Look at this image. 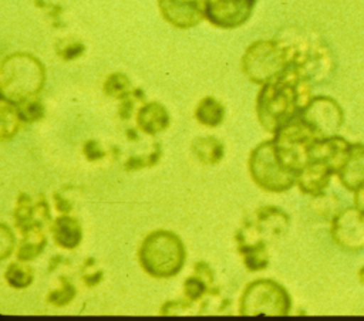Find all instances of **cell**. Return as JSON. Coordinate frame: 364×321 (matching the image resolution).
<instances>
[{"label":"cell","instance_id":"cell-1","mask_svg":"<svg viewBox=\"0 0 364 321\" xmlns=\"http://www.w3.org/2000/svg\"><path fill=\"white\" fill-rule=\"evenodd\" d=\"M313 84L293 65L260 85L256 98V115L264 131L274 135L282 126L300 115L311 101Z\"/></svg>","mask_w":364,"mask_h":321},{"label":"cell","instance_id":"cell-2","mask_svg":"<svg viewBox=\"0 0 364 321\" xmlns=\"http://www.w3.org/2000/svg\"><path fill=\"white\" fill-rule=\"evenodd\" d=\"M44 64L30 53H11L0 65L1 97L11 102L38 97L46 84Z\"/></svg>","mask_w":364,"mask_h":321},{"label":"cell","instance_id":"cell-3","mask_svg":"<svg viewBox=\"0 0 364 321\" xmlns=\"http://www.w3.org/2000/svg\"><path fill=\"white\" fill-rule=\"evenodd\" d=\"M290 47L291 65L311 84L326 82L334 72L336 61L324 40L309 31L287 30L280 36Z\"/></svg>","mask_w":364,"mask_h":321},{"label":"cell","instance_id":"cell-4","mask_svg":"<svg viewBox=\"0 0 364 321\" xmlns=\"http://www.w3.org/2000/svg\"><path fill=\"white\" fill-rule=\"evenodd\" d=\"M138 260L142 270L154 278H171L185 266L186 250L182 239L165 229L151 232L141 243Z\"/></svg>","mask_w":364,"mask_h":321},{"label":"cell","instance_id":"cell-5","mask_svg":"<svg viewBox=\"0 0 364 321\" xmlns=\"http://www.w3.org/2000/svg\"><path fill=\"white\" fill-rule=\"evenodd\" d=\"M291 65V53L287 41L276 38L253 41L243 53L240 67L249 81L257 85L273 80Z\"/></svg>","mask_w":364,"mask_h":321},{"label":"cell","instance_id":"cell-6","mask_svg":"<svg viewBox=\"0 0 364 321\" xmlns=\"http://www.w3.org/2000/svg\"><path fill=\"white\" fill-rule=\"evenodd\" d=\"M252 180L264 192L283 193L296 185V173L286 169L277 158L273 138L256 145L247 160Z\"/></svg>","mask_w":364,"mask_h":321},{"label":"cell","instance_id":"cell-7","mask_svg":"<svg viewBox=\"0 0 364 321\" xmlns=\"http://www.w3.org/2000/svg\"><path fill=\"white\" fill-rule=\"evenodd\" d=\"M291 297L289 291L272 278H259L249 283L239 300V314L243 317L289 315Z\"/></svg>","mask_w":364,"mask_h":321},{"label":"cell","instance_id":"cell-8","mask_svg":"<svg viewBox=\"0 0 364 321\" xmlns=\"http://www.w3.org/2000/svg\"><path fill=\"white\" fill-rule=\"evenodd\" d=\"M316 139H318L317 134L300 116H296L273 135L279 160L296 175L310 160L309 152Z\"/></svg>","mask_w":364,"mask_h":321},{"label":"cell","instance_id":"cell-9","mask_svg":"<svg viewBox=\"0 0 364 321\" xmlns=\"http://www.w3.org/2000/svg\"><path fill=\"white\" fill-rule=\"evenodd\" d=\"M299 116L317 134L318 138L337 135L344 121L340 104L327 95L313 97Z\"/></svg>","mask_w":364,"mask_h":321},{"label":"cell","instance_id":"cell-10","mask_svg":"<svg viewBox=\"0 0 364 321\" xmlns=\"http://www.w3.org/2000/svg\"><path fill=\"white\" fill-rule=\"evenodd\" d=\"M330 234L343 250H364V212L355 206L338 210L331 219Z\"/></svg>","mask_w":364,"mask_h":321},{"label":"cell","instance_id":"cell-11","mask_svg":"<svg viewBox=\"0 0 364 321\" xmlns=\"http://www.w3.org/2000/svg\"><path fill=\"white\" fill-rule=\"evenodd\" d=\"M256 0H205V18L215 27L232 30L252 16Z\"/></svg>","mask_w":364,"mask_h":321},{"label":"cell","instance_id":"cell-12","mask_svg":"<svg viewBox=\"0 0 364 321\" xmlns=\"http://www.w3.org/2000/svg\"><path fill=\"white\" fill-rule=\"evenodd\" d=\"M235 240L243 264L249 271H262L269 266L266 240L259 233L250 217L239 227Z\"/></svg>","mask_w":364,"mask_h":321},{"label":"cell","instance_id":"cell-13","mask_svg":"<svg viewBox=\"0 0 364 321\" xmlns=\"http://www.w3.org/2000/svg\"><path fill=\"white\" fill-rule=\"evenodd\" d=\"M166 23L176 28H192L205 18V0H158Z\"/></svg>","mask_w":364,"mask_h":321},{"label":"cell","instance_id":"cell-14","mask_svg":"<svg viewBox=\"0 0 364 321\" xmlns=\"http://www.w3.org/2000/svg\"><path fill=\"white\" fill-rule=\"evenodd\" d=\"M351 143L340 135H331L326 138H318L310 148V160H321L327 163L334 173L340 170L344 160L348 156Z\"/></svg>","mask_w":364,"mask_h":321},{"label":"cell","instance_id":"cell-15","mask_svg":"<svg viewBox=\"0 0 364 321\" xmlns=\"http://www.w3.org/2000/svg\"><path fill=\"white\" fill-rule=\"evenodd\" d=\"M183 295L192 303L202 301L206 295H219V287L215 284V273L206 261L199 260L193 264V273L183 281Z\"/></svg>","mask_w":364,"mask_h":321},{"label":"cell","instance_id":"cell-16","mask_svg":"<svg viewBox=\"0 0 364 321\" xmlns=\"http://www.w3.org/2000/svg\"><path fill=\"white\" fill-rule=\"evenodd\" d=\"M334 170L321 160H309L296 176V185L301 193L320 196L326 193Z\"/></svg>","mask_w":364,"mask_h":321},{"label":"cell","instance_id":"cell-17","mask_svg":"<svg viewBox=\"0 0 364 321\" xmlns=\"http://www.w3.org/2000/svg\"><path fill=\"white\" fill-rule=\"evenodd\" d=\"M250 219L259 233L267 239L283 237L290 226L289 214L283 209L272 205L260 206Z\"/></svg>","mask_w":364,"mask_h":321},{"label":"cell","instance_id":"cell-18","mask_svg":"<svg viewBox=\"0 0 364 321\" xmlns=\"http://www.w3.org/2000/svg\"><path fill=\"white\" fill-rule=\"evenodd\" d=\"M135 119L138 129L151 136L164 132L171 124V115L168 109L158 101H146L139 105Z\"/></svg>","mask_w":364,"mask_h":321},{"label":"cell","instance_id":"cell-19","mask_svg":"<svg viewBox=\"0 0 364 321\" xmlns=\"http://www.w3.org/2000/svg\"><path fill=\"white\" fill-rule=\"evenodd\" d=\"M50 230L53 234L54 243L60 249L74 250L82 241V227L77 217L71 214H60L57 216L51 224Z\"/></svg>","mask_w":364,"mask_h":321},{"label":"cell","instance_id":"cell-20","mask_svg":"<svg viewBox=\"0 0 364 321\" xmlns=\"http://www.w3.org/2000/svg\"><path fill=\"white\" fill-rule=\"evenodd\" d=\"M341 185L350 190L355 192L364 185V143H351L347 159L337 172Z\"/></svg>","mask_w":364,"mask_h":321},{"label":"cell","instance_id":"cell-21","mask_svg":"<svg viewBox=\"0 0 364 321\" xmlns=\"http://www.w3.org/2000/svg\"><path fill=\"white\" fill-rule=\"evenodd\" d=\"M13 222L16 229L20 232V234L33 227H46L37 216L36 197L24 192H21L17 196L16 206L13 210Z\"/></svg>","mask_w":364,"mask_h":321},{"label":"cell","instance_id":"cell-22","mask_svg":"<svg viewBox=\"0 0 364 321\" xmlns=\"http://www.w3.org/2000/svg\"><path fill=\"white\" fill-rule=\"evenodd\" d=\"M193 156L203 165H218L225 156L223 143L212 135L196 136L191 145Z\"/></svg>","mask_w":364,"mask_h":321},{"label":"cell","instance_id":"cell-23","mask_svg":"<svg viewBox=\"0 0 364 321\" xmlns=\"http://www.w3.org/2000/svg\"><path fill=\"white\" fill-rule=\"evenodd\" d=\"M47 246V236L44 227H33L21 233V240L17 246L16 257L21 261H31L38 257Z\"/></svg>","mask_w":364,"mask_h":321},{"label":"cell","instance_id":"cell-24","mask_svg":"<svg viewBox=\"0 0 364 321\" xmlns=\"http://www.w3.org/2000/svg\"><path fill=\"white\" fill-rule=\"evenodd\" d=\"M225 107L223 104L216 99L215 97H203L196 108H195V118L200 125L209 126V128H215L219 126L223 119H225Z\"/></svg>","mask_w":364,"mask_h":321},{"label":"cell","instance_id":"cell-25","mask_svg":"<svg viewBox=\"0 0 364 321\" xmlns=\"http://www.w3.org/2000/svg\"><path fill=\"white\" fill-rule=\"evenodd\" d=\"M21 125H23V121L18 115L16 102H11L7 98L1 97V99H0V139H1V142L13 139L17 135V132L20 131Z\"/></svg>","mask_w":364,"mask_h":321},{"label":"cell","instance_id":"cell-26","mask_svg":"<svg viewBox=\"0 0 364 321\" xmlns=\"http://www.w3.org/2000/svg\"><path fill=\"white\" fill-rule=\"evenodd\" d=\"M4 280L7 284L16 290H23L31 285L34 281V270L28 264V261L16 260L11 261L6 271H4Z\"/></svg>","mask_w":364,"mask_h":321},{"label":"cell","instance_id":"cell-27","mask_svg":"<svg viewBox=\"0 0 364 321\" xmlns=\"http://www.w3.org/2000/svg\"><path fill=\"white\" fill-rule=\"evenodd\" d=\"M132 88L134 87H132L129 78L124 72H111L102 84L104 94L107 97L118 99V101L125 98L132 91Z\"/></svg>","mask_w":364,"mask_h":321},{"label":"cell","instance_id":"cell-28","mask_svg":"<svg viewBox=\"0 0 364 321\" xmlns=\"http://www.w3.org/2000/svg\"><path fill=\"white\" fill-rule=\"evenodd\" d=\"M77 295V288L65 276H58V287L51 290L47 295V303L54 307L68 305Z\"/></svg>","mask_w":364,"mask_h":321},{"label":"cell","instance_id":"cell-29","mask_svg":"<svg viewBox=\"0 0 364 321\" xmlns=\"http://www.w3.org/2000/svg\"><path fill=\"white\" fill-rule=\"evenodd\" d=\"M18 115L23 121V124H34L44 118L46 115V107L41 102L38 97H33L28 99H24L21 102H17Z\"/></svg>","mask_w":364,"mask_h":321},{"label":"cell","instance_id":"cell-30","mask_svg":"<svg viewBox=\"0 0 364 321\" xmlns=\"http://www.w3.org/2000/svg\"><path fill=\"white\" fill-rule=\"evenodd\" d=\"M161 155H162L161 145L155 142L152 149L148 153L129 156L124 163V169L128 172H132V170H141L144 168H152L161 160Z\"/></svg>","mask_w":364,"mask_h":321},{"label":"cell","instance_id":"cell-31","mask_svg":"<svg viewBox=\"0 0 364 321\" xmlns=\"http://www.w3.org/2000/svg\"><path fill=\"white\" fill-rule=\"evenodd\" d=\"M84 51H85L84 43L77 38H73V37L61 38L55 44V54L64 61L77 60L78 57H81L84 54Z\"/></svg>","mask_w":364,"mask_h":321},{"label":"cell","instance_id":"cell-32","mask_svg":"<svg viewBox=\"0 0 364 321\" xmlns=\"http://www.w3.org/2000/svg\"><path fill=\"white\" fill-rule=\"evenodd\" d=\"M146 97H145V92L141 89V88H132V91L119 101V105H118V116L122 119V121H128L134 112H135V108L136 105H142L145 101Z\"/></svg>","mask_w":364,"mask_h":321},{"label":"cell","instance_id":"cell-33","mask_svg":"<svg viewBox=\"0 0 364 321\" xmlns=\"http://www.w3.org/2000/svg\"><path fill=\"white\" fill-rule=\"evenodd\" d=\"M104 278V270L98 267L95 259L87 257L81 267V280L85 287L94 288L97 287Z\"/></svg>","mask_w":364,"mask_h":321},{"label":"cell","instance_id":"cell-34","mask_svg":"<svg viewBox=\"0 0 364 321\" xmlns=\"http://www.w3.org/2000/svg\"><path fill=\"white\" fill-rule=\"evenodd\" d=\"M195 303L189 301L188 298L185 301L182 300H172L166 301L162 304L159 314L161 315H188V314H195L198 311L193 310Z\"/></svg>","mask_w":364,"mask_h":321},{"label":"cell","instance_id":"cell-35","mask_svg":"<svg viewBox=\"0 0 364 321\" xmlns=\"http://www.w3.org/2000/svg\"><path fill=\"white\" fill-rule=\"evenodd\" d=\"M16 249V237L11 229L6 224H0V259L6 260Z\"/></svg>","mask_w":364,"mask_h":321},{"label":"cell","instance_id":"cell-36","mask_svg":"<svg viewBox=\"0 0 364 321\" xmlns=\"http://www.w3.org/2000/svg\"><path fill=\"white\" fill-rule=\"evenodd\" d=\"M82 155L85 156L87 160L90 162H95V160H101L107 156V152L101 148L100 142L95 139H88L84 145H82Z\"/></svg>","mask_w":364,"mask_h":321},{"label":"cell","instance_id":"cell-37","mask_svg":"<svg viewBox=\"0 0 364 321\" xmlns=\"http://www.w3.org/2000/svg\"><path fill=\"white\" fill-rule=\"evenodd\" d=\"M53 200H54V206H55V210L60 213V214H70L73 212V205L70 203V200L63 196L60 192H54L53 193Z\"/></svg>","mask_w":364,"mask_h":321},{"label":"cell","instance_id":"cell-38","mask_svg":"<svg viewBox=\"0 0 364 321\" xmlns=\"http://www.w3.org/2000/svg\"><path fill=\"white\" fill-rule=\"evenodd\" d=\"M354 206L364 212V185L354 192Z\"/></svg>","mask_w":364,"mask_h":321},{"label":"cell","instance_id":"cell-39","mask_svg":"<svg viewBox=\"0 0 364 321\" xmlns=\"http://www.w3.org/2000/svg\"><path fill=\"white\" fill-rule=\"evenodd\" d=\"M127 138H128L129 141H136V139H138V131H136V128H129V129H127Z\"/></svg>","mask_w":364,"mask_h":321},{"label":"cell","instance_id":"cell-40","mask_svg":"<svg viewBox=\"0 0 364 321\" xmlns=\"http://www.w3.org/2000/svg\"><path fill=\"white\" fill-rule=\"evenodd\" d=\"M358 280H360V283L364 284V266L358 270Z\"/></svg>","mask_w":364,"mask_h":321}]
</instances>
